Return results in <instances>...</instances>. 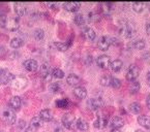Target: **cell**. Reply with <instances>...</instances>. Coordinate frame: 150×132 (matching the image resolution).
Masks as SVG:
<instances>
[{
	"label": "cell",
	"mask_w": 150,
	"mask_h": 132,
	"mask_svg": "<svg viewBox=\"0 0 150 132\" xmlns=\"http://www.w3.org/2000/svg\"><path fill=\"white\" fill-rule=\"evenodd\" d=\"M120 32L121 34L126 38H132L136 35L137 33V28H136V25L132 22H124L123 24L120 26Z\"/></svg>",
	"instance_id": "1"
},
{
	"label": "cell",
	"mask_w": 150,
	"mask_h": 132,
	"mask_svg": "<svg viewBox=\"0 0 150 132\" xmlns=\"http://www.w3.org/2000/svg\"><path fill=\"white\" fill-rule=\"evenodd\" d=\"M61 122L66 129L73 130L77 127V120H76V118L71 114H64L61 119Z\"/></svg>",
	"instance_id": "2"
},
{
	"label": "cell",
	"mask_w": 150,
	"mask_h": 132,
	"mask_svg": "<svg viewBox=\"0 0 150 132\" xmlns=\"http://www.w3.org/2000/svg\"><path fill=\"white\" fill-rule=\"evenodd\" d=\"M15 75L6 68H0V84L6 85L8 83H11Z\"/></svg>",
	"instance_id": "3"
},
{
	"label": "cell",
	"mask_w": 150,
	"mask_h": 132,
	"mask_svg": "<svg viewBox=\"0 0 150 132\" xmlns=\"http://www.w3.org/2000/svg\"><path fill=\"white\" fill-rule=\"evenodd\" d=\"M2 117H3V120H4L7 124H9V125H13V124L16 123V114L11 108H5V110H3Z\"/></svg>",
	"instance_id": "4"
},
{
	"label": "cell",
	"mask_w": 150,
	"mask_h": 132,
	"mask_svg": "<svg viewBox=\"0 0 150 132\" xmlns=\"http://www.w3.org/2000/svg\"><path fill=\"white\" fill-rule=\"evenodd\" d=\"M139 68H138L136 65H130L129 67L127 68V70H126V79L129 81H136V79L138 77V75H139Z\"/></svg>",
	"instance_id": "5"
},
{
	"label": "cell",
	"mask_w": 150,
	"mask_h": 132,
	"mask_svg": "<svg viewBox=\"0 0 150 132\" xmlns=\"http://www.w3.org/2000/svg\"><path fill=\"white\" fill-rule=\"evenodd\" d=\"M87 105H88L89 110H97L98 108H100L104 105V100L102 98H99V97H97V98H91L87 102Z\"/></svg>",
	"instance_id": "6"
},
{
	"label": "cell",
	"mask_w": 150,
	"mask_h": 132,
	"mask_svg": "<svg viewBox=\"0 0 150 132\" xmlns=\"http://www.w3.org/2000/svg\"><path fill=\"white\" fill-rule=\"evenodd\" d=\"M27 85V79L24 77H13L11 81V86L15 89H23Z\"/></svg>",
	"instance_id": "7"
},
{
	"label": "cell",
	"mask_w": 150,
	"mask_h": 132,
	"mask_svg": "<svg viewBox=\"0 0 150 132\" xmlns=\"http://www.w3.org/2000/svg\"><path fill=\"white\" fill-rule=\"evenodd\" d=\"M96 63L100 68H109L111 65V58L107 55H100L97 57Z\"/></svg>",
	"instance_id": "8"
},
{
	"label": "cell",
	"mask_w": 150,
	"mask_h": 132,
	"mask_svg": "<svg viewBox=\"0 0 150 132\" xmlns=\"http://www.w3.org/2000/svg\"><path fill=\"white\" fill-rule=\"evenodd\" d=\"M97 46L102 51H107L111 46V39L108 36H102L97 41Z\"/></svg>",
	"instance_id": "9"
},
{
	"label": "cell",
	"mask_w": 150,
	"mask_h": 132,
	"mask_svg": "<svg viewBox=\"0 0 150 132\" xmlns=\"http://www.w3.org/2000/svg\"><path fill=\"white\" fill-rule=\"evenodd\" d=\"M23 65H24L25 69L28 71H36L38 68V62L35 61V60H33V59H28L26 60V61L23 63Z\"/></svg>",
	"instance_id": "10"
},
{
	"label": "cell",
	"mask_w": 150,
	"mask_h": 132,
	"mask_svg": "<svg viewBox=\"0 0 150 132\" xmlns=\"http://www.w3.org/2000/svg\"><path fill=\"white\" fill-rule=\"evenodd\" d=\"M93 125H94V127L96 129H104L108 125V119L105 117H102V116H98L94 121V123H93Z\"/></svg>",
	"instance_id": "11"
},
{
	"label": "cell",
	"mask_w": 150,
	"mask_h": 132,
	"mask_svg": "<svg viewBox=\"0 0 150 132\" xmlns=\"http://www.w3.org/2000/svg\"><path fill=\"white\" fill-rule=\"evenodd\" d=\"M89 21H91V20L89 18H86L85 15H83V13H77V15H75V18H74V22H75V24L78 25V26H83V25H85L86 23H88Z\"/></svg>",
	"instance_id": "12"
},
{
	"label": "cell",
	"mask_w": 150,
	"mask_h": 132,
	"mask_svg": "<svg viewBox=\"0 0 150 132\" xmlns=\"http://www.w3.org/2000/svg\"><path fill=\"white\" fill-rule=\"evenodd\" d=\"M22 105V100L19 96H13L9 100V107L13 110H18Z\"/></svg>",
	"instance_id": "13"
},
{
	"label": "cell",
	"mask_w": 150,
	"mask_h": 132,
	"mask_svg": "<svg viewBox=\"0 0 150 132\" xmlns=\"http://www.w3.org/2000/svg\"><path fill=\"white\" fill-rule=\"evenodd\" d=\"M63 8L67 11H71V13H75V11H79L80 6H81V3L80 2H65L62 4Z\"/></svg>",
	"instance_id": "14"
},
{
	"label": "cell",
	"mask_w": 150,
	"mask_h": 132,
	"mask_svg": "<svg viewBox=\"0 0 150 132\" xmlns=\"http://www.w3.org/2000/svg\"><path fill=\"white\" fill-rule=\"evenodd\" d=\"M110 126L113 129H119L124 126V120L121 117H114L111 120Z\"/></svg>",
	"instance_id": "15"
},
{
	"label": "cell",
	"mask_w": 150,
	"mask_h": 132,
	"mask_svg": "<svg viewBox=\"0 0 150 132\" xmlns=\"http://www.w3.org/2000/svg\"><path fill=\"white\" fill-rule=\"evenodd\" d=\"M122 67H123V62H122V60L116 59L113 62H111L110 68L112 69L113 72H119L122 69Z\"/></svg>",
	"instance_id": "16"
},
{
	"label": "cell",
	"mask_w": 150,
	"mask_h": 132,
	"mask_svg": "<svg viewBox=\"0 0 150 132\" xmlns=\"http://www.w3.org/2000/svg\"><path fill=\"white\" fill-rule=\"evenodd\" d=\"M138 123L142 126V127L146 128V129L150 130V116H139L138 117Z\"/></svg>",
	"instance_id": "17"
},
{
	"label": "cell",
	"mask_w": 150,
	"mask_h": 132,
	"mask_svg": "<svg viewBox=\"0 0 150 132\" xmlns=\"http://www.w3.org/2000/svg\"><path fill=\"white\" fill-rule=\"evenodd\" d=\"M13 9H15V13L21 17L25 15L27 7L24 3H13Z\"/></svg>",
	"instance_id": "18"
},
{
	"label": "cell",
	"mask_w": 150,
	"mask_h": 132,
	"mask_svg": "<svg viewBox=\"0 0 150 132\" xmlns=\"http://www.w3.org/2000/svg\"><path fill=\"white\" fill-rule=\"evenodd\" d=\"M74 93L80 99H85L87 96V90L84 87H76L75 90H74Z\"/></svg>",
	"instance_id": "19"
},
{
	"label": "cell",
	"mask_w": 150,
	"mask_h": 132,
	"mask_svg": "<svg viewBox=\"0 0 150 132\" xmlns=\"http://www.w3.org/2000/svg\"><path fill=\"white\" fill-rule=\"evenodd\" d=\"M83 35H84V37L86 38L87 40H89V41H92L93 39L95 38V32L93 29L89 28V27H87V28L84 29V31H83Z\"/></svg>",
	"instance_id": "20"
},
{
	"label": "cell",
	"mask_w": 150,
	"mask_h": 132,
	"mask_svg": "<svg viewBox=\"0 0 150 132\" xmlns=\"http://www.w3.org/2000/svg\"><path fill=\"white\" fill-rule=\"evenodd\" d=\"M66 83H67L69 86H77L80 83V77H78L77 74L71 73V74L67 75V77H66Z\"/></svg>",
	"instance_id": "21"
},
{
	"label": "cell",
	"mask_w": 150,
	"mask_h": 132,
	"mask_svg": "<svg viewBox=\"0 0 150 132\" xmlns=\"http://www.w3.org/2000/svg\"><path fill=\"white\" fill-rule=\"evenodd\" d=\"M77 128L79 130H81V131H87V130L89 129L88 122H87L86 120L80 118V119L77 120Z\"/></svg>",
	"instance_id": "22"
},
{
	"label": "cell",
	"mask_w": 150,
	"mask_h": 132,
	"mask_svg": "<svg viewBox=\"0 0 150 132\" xmlns=\"http://www.w3.org/2000/svg\"><path fill=\"white\" fill-rule=\"evenodd\" d=\"M6 27L11 31H16L19 28V19L15 18V19H11V20L7 21Z\"/></svg>",
	"instance_id": "23"
},
{
	"label": "cell",
	"mask_w": 150,
	"mask_h": 132,
	"mask_svg": "<svg viewBox=\"0 0 150 132\" xmlns=\"http://www.w3.org/2000/svg\"><path fill=\"white\" fill-rule=\"evenodd\" d=\"M40 75H42V77H44L45 79L50 77V75H52L51 69H50L48 64H42V67H40Z\"/></svg>",
	"instance_id": "24"
},
{
	"label": "cell",
	"mask_w": 150,
	"mask_h": 132,
	"mask_svg": "<svg viewBox=\"0 0 150 132\" xmlns=\"http://www.w3.org/2000/svg\"><path fill=\"white\" fill-rule=\"evenodd\" d=\"M40 117L42 118V121H46V122H49L52 120V112L50 110H42V112H40Z\"/></svg>",
	"instance_id": "25"
},
{
	"label": "cell",
	"mask_w": 150,
	"mask_h": 132,
	"mask_svg": "<svg viewBox=\"0 0 150 132\" xmlns=\"http://www.w3.org/2000/svg\"><path fill=\"white\" fill-rule=\"evenodd\" d=\"M132 48H135L137 51H142L145 48V40L144 39H137L135 41H132Z\"/></svg>",
	"instance_id": "26"
},
{
	"label": "cell",
	"mask_w": 150,
	"mask_h": 132,
	"mask_svg": "<svg viewBox=\"0 0 150 132\" xmlns=\"http://www.w3.org/2000/svg\"><path fill=\"white\" fill-rule=\"evenodd\" d=\"M30 125L38 129V127H42V126L44 125V121H42L40 116H38V117H33V119H31V121H30Z\"/></svg>",
	"instance_id": "27"
},
{
	"label": "cell",
	"mask_w": 150,
	"mask_h": 132,
	"mask_svg": "<svg viewBox=\"0 0 150 132\" xmlns=\"http://www.w3.org/2000/svg\"><path fill=\"white\" fill-rule=\"evenodd\" d=\"M23 44H24V41H23V39H22V38H20V37H15V38H13V39L11 40V46L13 48H21V46H23Z\"/></svg>",
	"instance_id": "28"
},
{
	"label": "cell",
	"mask_w": 150,
	"mask_h": 132,
	"mask_svg": "<svg viewBox=\"0 0 150 132\" xmlns=\"http://www.w3.org/2000/svg\"><path fill=\"white\" fill-rule=\"evenodd\" d=\"M140 90V83L138 81H132L129 85V91L132 94H136Z\"/></svg>",
	"instance_id": "29"
},
{
	"label": "cell",
	"mask_w": 150,
	"mask_h": 132,
	"mask_svg": "<svg viewBox=\"0 0 150 132\" xmlns=\"http://www.w3.org/2000/svg\"><path fill=\"white\" fill-rule=\"evenodd\" d=\"M128 108H129V110L132 112V114H139L140 112H141V105H140L139 103H137V102H132V103L129 104V106H128Z\"/></svg>",
	"instance_id": "30"
},
{
	"label": "cell",
	"mask_w": 150,
	"mask_h": 132,
	"mask_svg": "<svg viewBox=\"0 0 150 132\" xmlns=\"http://www.w3.org/2000/svg\"><path fill=\"white\" fill-rule=\"evenodd\" d=\"M69 104V100H67V99H58L57 101H56V106L59 108H62V110L67 107Z\"/></svg>",
	"instance_id": "31"
},
{
	"label": "cell",
	"mask_w": 150,
	"mask_h": 132,
	"mask_svg": "<svg viewBox=\"0 0 150 132\" xmlns=\"http://www.w3.org/2000/svg\"><path fill=\"white\" fill-rule=\"evenodd\" d=\"M145 7V3L143 2H135L132 3V9L136 11V13H142Z\"/></svg>",
	"instance_id": "32"
},
{
	"label": "cell",
	"mask_w": 150,
	"mask_h": 132,
	"mask_svg": "<svg viewBox=\"0 0 150 132\" xmlns=\"http://www.w3.org/2000/svg\"><path fill=\"white\" fill-rule=\"evenodd\" d=\"M111 79H112V77L105 74V75H103V77H100L99 81H100V85H103V86H110Z\"/></svg>",
	"instance_id": "33"
},
{
	"label": "cell",
	"mask_w": 150,
	"mask_h": 132,
	"mask_svg": "<svg viewBox=\"0 0 150 132\" xmlns=\"http://www.w3.org/2000/svg\"><path fill=\"white\" fill-rule=\"evenodd\" d=\"M33 36H34V38H35L36 40H42V38L45 37L44 30H42V29H36V30H34Z\"/></svg>",
	"instance_id": "34"
},
{
	"label": "cell",
	"mask_w": 150,
	"mask_h": 132,
	"mask_svg": "<svg viewBox=\"0 0 150 132\" xmlns=\"http://www.w3.org/2000/svg\"><path fill=\"white\" fill-rule=\"evenodd\" d=\"M52 75H53L54 77H56V79H63L65 74H64V72L61 70V69L55 68V69H53V71H52Z\"/></svg>",
	"instance_id": "35"
},
{
	"label": "cell",
	"mask_w": 150,
	"mask_h": 132,
	"mask_svg": "<svg viewBox=\"0 0 150 132\" xmlns=\"http://www.w3.org/2000/svg\"><path fill=\"white\" fill-rule=\"evenodd\" d=\"M110 86L113 87L114 89H118V88H120V86H121V81H120L119 79H116V77H112V79H111Z\"/></svg>",
	"instance_id": "36"
},
{
	"label": "cell",
	"mask_w": 150,
	"mask_h": 132,
	"mask_svg": "<svg viewBox=\"0 0 150 132\" xmlns=\"http://www.w3.org/2000/svg\"><path fill=\"white\" fill-rule=\"evenodd\" d=\"M49 90L51 91L52 93H57L60 90V84L59 83H52L50 86H49Z\"/></svg>",
	"instance_id": "37"
},
{
	"label": "cell",
	"mask_w": 150,
	"mask_h": 132,
	"mask_svg": "<svg viewBox=\"0 0 150 132\" xmlns=\"http://www.w3.org/2000/svg\"><path fill=\"white\" fill-rule=\"evenodd\" d=\"M55 46H56V48L61 52H65L69 46V44H64V42H55Z\"/></svg>",
	"instance_id": "38"
},
{
	"label": "cell",
	"mask_w": 150,
	"mask_h": 132,
	"mask_svg": "<svg viewBox=\"0 0 150 132\" xmlns=\"http://www.w3.org/2000/svg\"><path fill=\"white\" fill-rule=\"evenodd\" d=\"M7 24V19L4 15H0V26L1 27H5Z\"/></svg>",
	"instance_id": "39"
},
{
	"label": "cell",
	"mask_w": 150,
	"mask_h": 132,
	"mask_svg": "<svg viewBox=\"0 0 150 132\" xmlns=\"http://www.w3.org/2000/svg\"><path fill=\"white\" fill-rule=\"evenodd\" d=\"M24 132H36V128L35 127H33V126H28V127L25 129Z\"/></svg>",
	"instance_id": "40"
},
{
	"label": "cell",
	"mask_w": 150,
	"mask_h": 132,
	"mask_svg": "<svg viewBox=\"0 0 150 132\" xmlns=\"http://www.w3.org/2000/svg\"><path fill=\"white\" fill-rule=\"evenodd\" d=\"M144 59H145V61L150 62V52L149 53H146L145 55H144Z\"/></svg>",
	"instance_id": "41"
},
{
	"label": "cell",
	"mask_w": 150,
	"mask_h": 132,
	"mask_svg": "<svg viewBox=\"0 0 150 132\" xmlns=\"http://www.w3.org/2000/svg\"><path fill=\"white\" fill-rule=\"evenodd\" d=\"M146 33H147L148 35H150V23H148L146 25Z\"/></svg>",
	"instance_id": "42"
},
{
	"label": "cell",
	"mask_w": 150,
	"mask_h": 132,
	"mask_svg": "<svg viewBox=\"0 0 150 132\" xmlns=\"http://www.w3.org/2000/svg\"><path fill=\"white\" fill-rule=\"evenodd\" d=\"M146 104H147V107L149 108V110H150V95L147 97V99H146Z\"/></svg>",
	"instance_id": "43"
},
{
	"label": "cell",
	"mask_w": 150,
	"mask_h": 132,
	"mask_svg": "<svg viewBox=\"0 0 150 132\" xmlns=\"http://www.w3.org/2000/svg\"><path fill=\"white\" fill-rule=\"evenodd\" d=\"M19 124H20V126H19V127H20V128H23V127H24V125H25L26 123H25L24 121H22V120H21V121L19 122Z\"/></svg>",
	"instance_id": "44"
},
{
	"label": "cell",
	"mask_w": 150,
	"mask_h": 132,
	"mask_svg": "<svg viewBox=\"0 0 150 132\" xmlns=\"http://www.w3.org/2000/svg\"><path fill=\"white\" fill-rule=\"evenodd\" d=\"M147 81H148V85H149V87H150V72L147 73Z\"/></svg>",
	"instance_id": "45"
},
{
	"label": "cell",
	"mask_w": 150,
	"mask_h": 132,
	"mask_svg": "<svg viewBox=\"0 0 150 132\" xmlns=\"http://www.w3.org/2000/svg\"><path fill=\"white\" fill-rule=\"evenodd\" d=\"M54 132H63V131H62L61 128H56L55 131H54Z\"/></svg>",
	"instance_id": "46"
},
{
	"label": "cell",
	"mask_w": 150,
	"mask_h": 132,
	"mask_svg": "<svg viewBox=\"0 0 150 132\" xmlns=\"http://www.w3.org/2000/svg\"><path fill=\"white\" fill-rule=\"evenodd\" d=\"M111 132H122L121 130H119V129H112L111 130Z\"/></svg>",
	"instance_id": "47"
},
{
	"label": "cell",
	"mask_w": 150,
	"mask_h": 132,
	"mask_svg": "<svg viewBox=\"0 0 150 132\" xmlns=\"http://www.w3.org/2000/svg\"><path fill=\"white\" fill-rule=\"evenodd\" d=\"M136 132H147V131H143V130H137Z\"/></svg>",
	"instance_id": "48"
}]
</instances>
